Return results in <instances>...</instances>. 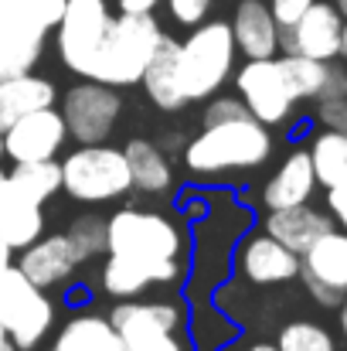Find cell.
<instances>
[{
    "mask_svg": "<svg viewBox=\"0 0 347 351\" xmlns=\"http://www.w3.org/2000/svg\"><path fill=\"white\" fill-rule=\"evenodd\" d=\"M272 133L255 117H238L205 126L188 147L184 164L198 178H218L229 171H252L272 157Z\"/></svg>",
    "mask_w": 347,
    "mask_h": 351,
    "instance_id": "1",
    "label": "cell"
},
{
    "mask_svg": "<svg viewBox=\"0 0 347 351\" xmlns=\"http://www.w3.org/2000/svg\"><path fill=\"white\" fill-rule=\"evenodd\" d=\"M235 38L229 21H201L191 27L184 41H177V62H174V86L177 96L188 103L211 99L235 72Z\"/></svg>",
    "mask_w": 347,
    "mask_h": 351,
    "instance_id": "2",
    "label": "cell"
},
{
    "mask_svg": "<svg viewBox=\"0 0 347 351\" xmlns=\"http://www.w3.org/2000/svg\"><path fill=\"white\" fill-rule=\"evenodd\" d=\"M62 10L65 0H0V79L24 75L38 65Z\"/></svg>",
    "mask_w": 347,
    "mask_h": 351,
    "instance_id": "3",
    "label": "cell"
},
{
    "mask_svg": "<svg viewBox=\"0 0 347 351\" xmlns=\"http://www.w3.org/2000/svg\"><path fill=\"white\" fill-rule=\"evenodd\" d=\"M160 24L153 21V14H119L113 17L106 41L89 69L86 79L103 82V86H136L153 58V48L160 41Z\"/></svg>",
    "mask_w": 347,
    "mask_h": 351,
    "instance_id": "4",
    "label": "cell"
},
{
    "mask_svg": "<svg viewBox=\"0 0 347 351\" xmlns=\"http://www.w3.org/2000/svg\"><path fill=\"white\" fill-rule=\"evenodd\" d=\"M58 167H62V191L86 205L113 202L133 188L126 154L110 143H82Z\"/></svg>",
    "mask_w": 347,
    "mask_h": 351,
    "instance_id": "5",
    "label": "cell"
},
{
    "mask_svg": "<svg viewBox=\"0 0 347 351\" xmlns=\"http://www.w3.org/2000/svg\"><path fill=\"white\" fill-rule=\"evenodd\" d=\"M106 252L143 263H170L184 252V232L167 215L123 208L106 222Z\"/></svg>",
    "mask_w": 347,
    "mask_h": 351,
    "instance_id": "6",
    "label": "cell"
},
{
    "mask_svg": "<svg viewBox=\"0 0 347 351\" xmlns=\"http://www.w3.org/2000/svg\"><path fill=\"white\" fill-rule=\"evenodd\" d=\"M126 351H188L181 341L184 307L174 300H119L110 314Z\"/></svg>",
    "mask_w": 347,
    "mask_h": 351,
    "instance_id": "7",
    "label": "cell"
},
{
    "mask_svg": "<svg viewBox=\"0 0 347 351\" xmlns=\"http://www.w3.org/2000/svg\"><path fill=\"white\" fill-rule=\"evenodd\" d=\"M55 324L51 297L34 287L17 266L0 273V328L17 351L38 348Z\"/></svg>",
    "mask_w": 347,
    "mask_h": 351,
    "instance_id": "8",
    "label": "cell"
},
{
    "mask_svg": "<svg viewBox=\"0 0 347 351\" xmlns=\"http://www.w3.org/2000/svg\"><path fill=\"white\" fill-rule=\"evenodd\" d=\"M110 24H113V14L106 0H65L62 21L55 27V45L65 69L86 79L106 41Z\"/></svg>",
    "mask_w": 347,
    "mask_h": 351,
    "instance_id": "9",
    "label": "cell"
},
{
    "mask_svg": "<svg viewBox=\"0 0 347 351\" xmlns=\"http://www.w3.org/2000/svg\"><path fill=\"white\" fill-rule=\"evenodd\" d=\"M235 89H238V99L245 103V110L262 126L290 123L300 106V99L293 96V89L286 82L279 55L276 58H248L235 72Z\"/></svg>",
    "mask_w": 347,
    "mask_h": 351,
    "instance_id": "10",
    "label": "cell"
},
{
    "mask_svg": "<svg viewBox=\"0 0 347 351\" xmlns=\"http://www.w3.org/2000/svg\"><path fill=\"white\" fill-rule=\"evenodd\" d=\"M58 113L65 119L68 136H75L79 143H103L113 133L116 119L123 113V99L113 86L86 79L65 93Z\"/></svg>",
    "mask_w": 347,
    "mask_h": 351,
    "instance_id": "11",
    "label": "cell"
},
{
    "mask_svg": "<svg viewBox=\"0 0 347 351\" xmlns=\"http://www.w3.org/2000/svg\"><path fill=\"white\" fill-rule=\"evenodd\" d=\"M300 280L320 307H341L347 300V232L331 229L307 252H300Z\"/></svg>",
    "mask_w": 347,
    "mask_h": 351,
    "instance_id": "12",
    "label": "cell"
},
{
    "mask_svg": "<svg viewBox=\"0 0 347 351\" xmlns=\"http://www.w3.org/2000/svg\"><path fill=\"white\" fill-rule=\"evenodd\" d=\"M341 34H344L341 10L331 0H313L293 24L279 31V51L303 55L313 62H334L341 58Z\"/></svg>",
    "mask_w": 347,
    "mask_h": 351,
    "instance_id": "13",
    "label": "cell"
},
{
    "mask_svg": "<svg viewBox=\"0 0 347 351\" xmlns=\"http://www.w3.org/2000/svg\"><path fill=\"white\" fill-rule=\"evenodd\" d=\"M68 140L65 119L55 106L38 110L21 117L14 126L3 130V157L14 164H38V160H55Z\"/></svg>",
    "mask_w": 347,
    "mask_h": 351,
    "instance_id": "14",
    "label": "cell"
},
{
    "mask_svg": "<svg viewBox=\"0 0 347 351\" xmlns=\"http://www.w3.org/2000/svg\"><path fill=\"white\" fill-rule=\"evenodd\" d=\"M235 266L255 287H279V283H290L300 276V256L266 232L248 235L238 245Z\"/></svg>",
    "mask_w": 347,
    "mask_h": 351,
    "instance_id": "15",
    "label": "cell"
},
{
    "mask_svg": "<svg viewBox=\"0 0 347 351\" xmlns=\"http://www.w3.org/2000/svg\"><path fill=\"white\" fill-rule=\"evenodd\" d=\"M184 273L181 259L170 263H143V259H126V256H110L99 269V283L103 290L116 300H136L146 287H167L177 283Z\"/></svg>",
    "mask_w": 347,
    "mask_h": 351,
    "instance_id": "16",
    "label": "cell"
},
{
    "mask_svg": "<svg viewBox=\"0 0 347 351\" xmlns=\"http://www.w3.org/2000/svg\"><path fill=\"white\" fill-rule=\"evenodd\" d=\"M82 259L75 252V245L68 242V235H41L38 242H31L27 249H21V263L17 269L41 290L62 287L79 273Z\"/></svg>",
    "mask_w": 347,
    "mask_h": 351,
    "instance_id": "17",
    "label": "cell"
},
{
    "mask_svg": "<svg viewBox=\"0 0 347 351\" xmlns=\"http://www.w3.org/2000/svg\"><path fill=\"white\" fill-rule=\"evenodd\" d=\"M235 48L245 58H276L279 55V21L272 17L266 0H238L235 17L229 21Z\"/></svg>",
    "mask_w": 347,
    "mask_h": 351,
    "instance_id": "18",
    "label": "cell"
},
{
    "mask_svg": "<svg viewBox=\"0 0 347 351\" xmlns=\"http://www.w3.org/2000/svg\"><path fill=\"white\" fill-rule=\"evenodd\" d=\"M313 191H317V174H313L310 154H307V150H290V154L283 157V164L276 167V174L266 181V188H262V205H266V212L310 205Z\"/></svg>",
    "mask_w": 347,
    "mask_h": 351,
    "instance_id": "19",
    "label": "cell"
},
{
    "mask_svg": "<svg viewBox=\"0 0 347 351\" xmlns=\"http://www.w3.org/2000/svg\"><path fill=\"white\" fill-rule=\"evenodd\" d=\"M44 235V212L38 202H31L24 191L14 188V181L0 178V239L10 249H27Z\"/></svg>",
    "mask_w": 347,
    "mask_h": 351,
    "instance_id": "20",
    "label": "cell"
},
{
    "mask_svg": "<svg viewBox=\"0 0 347 351\" xmlns=\"http://www.w3.org/2000/svg\"><path fill=\"white\" fill-rule=\"evenodd\" d=\"M334 222L327 212L313 208V205H296V208H279V212H266L262 219V232L272 235L276 242H283L286 249H293L296 256L307 252L324 232H331Z\"/></svg>",
    "mask_w": 347,
    "mask_h": 351,
    "instance_id": "21",
    "label": "cell"
},
{
    "mask_svg": "<svg viewBox=\"0 0 347 351\" xmlns=\"http://www.w3.org/2000/svg\"><path fill=\"white\" fill-rule=\"evenodd\" d=\"M55 99H58V93H55L51 79H41L31 72L0 79V133L27 113L55 106Z\"/></svg>",
    "mask_w": 347,
    "mask_h": 351,
    "instance_id": "22",
    "label": "cell"
},
{
    "mask_svg": "<svg viewBox=\"0 0 347 351\" xmlns=\"http://www.w3.org/2000/svg\"><path fill=\"white\" fill-rule=\"evenodd\" d=\"M126 154V164H129V178H133V188L143 191V195H164L170 191L174 184V171H170V160L164 157V150L150 140H129L123 147Z\"/></svg>",
    "mask_w": 347,
    "mask_h": 351,
    "instance_id": "23",
    "label": "cell"
},
{
    "mask_svg": "<svg viewBox=\"0 0 347 351\" xmlns=\"http://www.w3.org/2000/svg\"><path fill=\"white\" fill-rule=\"evenodd\" d=\"M174 62H177V38L160 34V41L153 48V58H150V65H146V72L140 79L146 96H150V103L157 110H167V113L184 106V99L177 96V86H174Z\"/></svg>",
    "mask_w": 347,
    "mask_h": 351,
    "instance_id": "24",
    "label": "cell"
},
{
    "mask_svg": "<svg viewBox=\"0 0 347 351\" xmlns=\"http://www.w3.org/2000/svg\"><path fill=\"white\" fill-rule=\"evenodd\" d=\"M51 351H126L110 317L103 314H75L55 338Z\"/></svg>",
    "mask_w": 347,
    "mask_h": 351,
    "instance_id": "25",
    "label": "cell"
},
{
    "mask_svg": "<svg viewBox=\"0 0 347 351\" xmlns=\"http://www.w3.org/2000/svg\"><path fill=\"white\" fill-rule=\"evenodd\" d=\"M307 154H310L317 184L331 188L341 178H347V133H341V130H320L310 140Z\"/></svg>",
    "mask_w": 347,
    "mask_h": 351,
    "instance_id": "26",
    "label": "cell"
},
{
    "mask_svg": "<svg viewBox=\"0 0 347 351\" xmlns=\"http://www.w3.org/2000/svg\"><path fill=\"white\" fill-rule=\"evenodd\" d=\"M14 181L17 191H24L31 202L44 205L48 198H55L62 191V167L55 160H38V164H14V171L7 174Z\"/></svg>",
    "mask_w": 347,
    "mask_h": 351,
    "instance_id": "27",
    "label": "cell"
},
{
    "mask_svg": "<svg viewBox=\"0 0 347 351\" xmlns=\"http://www.w3.org/2000/svg\"><path fill=\"white\" fill-rule=\"evenodd\" d=\"M279 65L286 72V82L300 103H317L327 82V65L331 62H313L303 55H279Z\"/></svg>",
    "mask_w": 347,
    "mask_h": 351,
    "instance_id": "28",
    "label": "cell"
},
{
    "mask_svg": "<svg viewBox=\"0 0 347 351\" xmlns=\"http://www.w3.org/2000/svg\"><path fill=\"white\" fill-rule=\"evenodd\" d=\"M276 348L279 351H337V341H334V335H331L324 324L290 321V324L279 331Z\"/></svg>",
    "mask_w": 347,
    "mask_h": 351,
    "instance_id": "29",
    "label": "cell"
},
{
    "mask_svg": "<svg viewBox=\"0 0 347 351\" xmlns=\"http://www.w3.org/2000/svg\"><path fill=\"white\" fill-rule=\"evenodd\" d=\"M65 235H68V242L75 245V252H79L82 263H89V259H96V256L106 252V222H103L99 215H79V219L68 226Z\"/></svg>",
    "mask_w": 347,
    "mask_h": 351,
    "instance_id": "30",
    "label": "cell"
},
{
    "mask_svg": "<svg viewBox=\"0 0 347 351\" xmlns=\"http://www.w3.org/2000/svg\"><path fill=\"white\" fill-rule=\"evenodd\" d=\"M191 331H194V345H198V351H222L231 341V335H235V328L229 324V317H222L215 307L198 311Z\"/></svg>",
    "mask_w": 347,
    "mask_h": 351,
    "instance_id": "31",
    "label": "cell"
},
{
    "mask_svg": "<svg viewBox=\"0 0 347 351\" xmlns=\"http://www.w3.org/2000/svg\"><path fill=\"white\" fill-rule=\"evenodd\" d=\"M167 10L170 17L181 24V27H198L208 10H211V0H167Z\"/></svg>",
    "mask_w": 347,
    "mask_h": 351,
    "instance_id": "32",
    "label": "cell"
},
{
    "mask_svg": "<svg viewBox=\"0 0 347 351\" xmlns=\"http://www.w3.org/2000/svg\"><path fill=\"white\" fill-rule=\"evenodd\" d=\"M238 117H252V113L245 110V103H242V99H231V96H218L215 103L205 106L201 123L211 126V123H225V119H238Z\"/></svg>",
    "mask_w": 347,
    "mask_h": 351,
    "instance_id": "33",
    "label": "cell"
},
{
    "mask_svg": "<svg viewBox=\"0 0 347 351\" xmlns=\"http://www.w3.org/2000/svg\"><path fill=\"white\" fill-rule=\"evenodd\" d=\"M327 215L337 229L347 232V178H341L337 184L327 188Z\"/></svg>",
    "mask_w": 347,
    "mask_h": 351,
    "instance_id": "34",
    "label": "cell"
},
{
    "mask_svg": "<svg viewBox=\"0 0 347 351\" xmlns=\"http://www.w3.org/2000/svg\"><path fill=\"white\" fill-rule=\"evenodd\" d=\"M269 3V10H272V17L279 21V27H286V24H293L313 0H266Z\"/></svg>",
    "mask_w": 347,
    "mask_h": 351,
    "instance_id": "35",
    "label": "cell"
},
{
    "mask_svg": "<svg viewBox=\"0 0 347 351\" xmlns=\"http://www.w3.org/2000/svg\"><path fill=\"white\" fill-rule=\"evenodd\" d=\"M116 3H119V14H153L160 0H116Z\"/></svg>",
    "mask_w": 347,
    "mask_h": 351,
    "instance_id": "36",
    "label": "cell"
},
{
    "mask_svg": "<svg viewBox=\"0 0 347 351\" xmlns=\"http://www.w3.org/2000/svg\"><path fill=\"white\" fill-rule=\"evenodd\" d=\"M10 252H14V249H10V245H7V242H3V239H0V273H3V269H10V266H14V263H10Z\"/></svg>",
    "mask_w": 347,
    "mask_h": 351,
    "instance_id": "37",
    "label": "cell"
},
{
    "mask_svg": "<svg viewBox=\"0 0 347 351\" xmlns=\"http://www.w3.org/2000/svg\"><path fill=\"white\" fill-rule=\"evenodd\" d=\"M231 351H279V348L269 345V341H255V345H248V348H231Z\"/></svg>",
    "mask_w": 347,
    "mask_h": 351,
    "instance_id": "38",
    "label": "cell"
},
{
    "mask_svg": "<svg viewBox=\"0 0 347 351\" xmlns=\"http://www.w3.org/2000/svg\"><path fill=\"white\" fill-rule=\"evenodd\" d=\"M0 351H17L14 348V341L7 338V331H3V328H0Z\"/></svg>",
    "mask_w": 347,
    "mask_h": 351,
    "instance_id": "39",
    "label": "cell"
},
{
    "mask_svg": "<svg viewBox=\"0 0 347 351\" xmlns=\"http://www.w3.org/2000/svg\"><path fill=\"white\" fill-rule=\"evenodd\" d=\"M341 331H344V338H347V300L341 304Z\"/></svg>",
    "mask_w": 347,
    "mask_h": 351,
    "instance_id": "40",
    "label": "cell"
},
{
    "mask_svg": "<svg viewBox=\"0 0 347 351\" xmlns=\"http://www.w3.org/2000/svg\"><path fill=\"white\" fill-rule=\"evenodd\" d=\"M341 58L347 62V21H344V34H341Z\"/></svg>",
    "mask_w": 347,
    "mask_h": 351,
    "instance_id": "41",
    "label": "cell"
},
{
    "mask_svg": "<svg viewBox=\"0 0 347 351\" xmlns=\"http://www.w3.org/2000/svg\"><path fill=\"white\" fill-rule=\"evenodd\" d=\"M334 7L341 10V17H344V21H347V0H334Z\"/></svg>",
    "mask_w": 347,
    "mask_h": 351,
    "instance_id": "42",
    "label": "cell"
},
{
    "mask_svg": "<svg viewBox=\"0 0 347 351\" xmlns=\"http://www.w3.org/2000/svg\"><path fill=\"white\" fill-rule=\"evenodd\" d=\"M0 157H3V133H0Z\"/></svg>",
    "mask_w": 347,
    "mask_h": 351,
    "instance_id": "43",
    "label": "cell"
},
{
    "mask_svg": "<svg viewBox=\"0 0 347 351\" xmlns=\"http://www.w3.org/2000/svg\"><path fill=\"white\" fill-rule=\"evenodd\" d=\"M0 178H3V171H0Z\"/></svg>",
    "mask_w": 347,
    "mask_h": 351,
    "instance_id": "44",
    "label": "cell"
}]
</instances>
